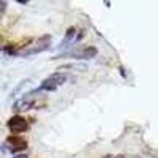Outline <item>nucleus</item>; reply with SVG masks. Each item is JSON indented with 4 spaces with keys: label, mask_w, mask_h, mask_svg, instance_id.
Listing matches in <instances>:
<instances>
[{
    "label": "nucleus",
    "mask_w": 158,
    "mask_h": 158,
    "mask_svg": "<svg viewBox=\"0 0 158 158\" xmlns=\"http://www.w3.org/2000/svg\"><path fill=\"white\" fill-rule=\"evenodd\" d=\"M52 43V36L50 34H44L36 40V42L34 43V45L32 47H30L28 50H25V54L23 56H29L32 54H37L41 53L43 51H46L47 49H49V47L51 46Z\"/></svg>",
    "instance_id": "obj_2"
},
{
    "label": "nucleus",
    "mask_w": 158,
    "mask_h": 158,
    "mask_svg": "<svg viewBox=\"0 0 158 158\" xmlns=\"http://www.w3.org/2000/svg\"><path fill=\"white\" fill-rule=\"evenodd\" d=\"M68 77L65 73L60 72H56L53 74L49 75L47 78H45L41 82V85L39 86V88L34 90L35 92H38L40 90L43 91H55L58 89V87L62 86L63 83L66 81Z\"/></svg>",
    "instance_id": "obj_1"
},
{
    "label": "nucleus",
    "mask_w": 158,
    "mask_h": 158,
    "mask_svg": "<svg viewBox=\"0 0 158 158\" xmlns=\"http://www.w3.org/2000/svg\"><path fill=\"white\" fill-rule=\"evenodd\" d=\"M13 158H28V156L26 155V154H23V153H20L18 155H15Z\"/></svg>",
    "instance_id": "obj_9"
},
{
    "label": "nucleus",
    "mask_w": 158,
    "mask_h": 158,
    "mask_svg": "<svg viewBox=\"0 0 158 158\" xmlns=\"http://www.w3.org/2000/svg\"><path fill=\"white\" fill-rule=\"evenodd\" d=\"M7 127L13 134H20L28 130V123L25 117L16 114L7 121Z\"/></svg>",
    "instance_id": "obj_3"
},
{
    "label": "nucleus",
    "mask_w": 158,
    "mask_h": 158,
    "mask_svg": "<svg viewBox=\"0 0 158 158\" xmlns=\"http://www.w3.org/2000/svg\"><path fill=\"white\" fill-rule=\"evenodd\" d=\"M0 4H1V14H4V12L6 10V5H7V2H6V1H1V2H0Z\"/></svg>",
    "instance_id": "obj_8"
},
{
    "label": "nucleus",
    "mask_w": 158,
    "mask_h": 158,
    "mask_svg": "<svg viewBox=\"0 0 158 158\" xmlns=\"http://www.w3.org/2000/svg\"><path fill=\"white\" fill-rule=\"evenodd\" d=\"M98 52V49L95 46H88L79 50V51L74 52L71 55V57L75 58V60H90L95 58Z\"/></svg>",
    "instance_id": "obj_5"
},
{
    "label": "nucleus",
    "mask_w": 158,
    "mask_h": 158,
    "mask_svg": "<svg viewBox=\"0 0 158 158\" xmlns=\"http://www.w3.org/2000/svg\"><path fill=\"white\" fill-rule=\"evenodd\" d=\"M75 32H76V29H75V28H73V26H70L69 28H68V30H66V35H65V39L63 40L62 45L60 46L66 45L68 43L71 41V40L74 38Z\"/></svg>",
    "instance_id": "obj_7"
},
{
    "label": "nucleus",
    "mask_w": 158,
    "mask_h": 158,
    "mask_svg": "<svg viewBox=\"0 0 158 158\" xmlns=\"http://www.w3.org/2000/svg\"><path fill=\"white\" fill-rule=\"evenodd\" d=\"M6 144L12 153L20 152L28 149V142L23 138L18 136H9L6 140Z\"/></svg>",
    "instance_id": "obj_4"
},
{
    "label": "nucleus",
    "mask_w": 158,
    "mask_h": 158,
    "mask_svg": "<svg viewBox=\"0 0 158 158\" xmlns=\"http://www.w3.org/2000/svg\"><path fill=\"white\" fill-rule=\"evenodd\" d=\"M28 0H25V1H23V0H17V3H19V4H26V3H28Z\"/></svg>",
    "instance_id": "obj_10"
},
{
    "label": "nucleus",
    "mask_w": 158,
    "mask_h": 158,
    "mask_svg": "<svg viewBox=\"0 0 158 158\" xmlns=\"http://www.w3.org/2000/svg\"><path fill=\"white\" fill-rule=\"evenodd\" d=\"M34 103H35L34 100H29V99L18 100L17 102H15L14 105H13V110L17 113L28 111V110L32 108Z\"/></svg>",
    "instance_id": "obj_6"
}]
</instances>
